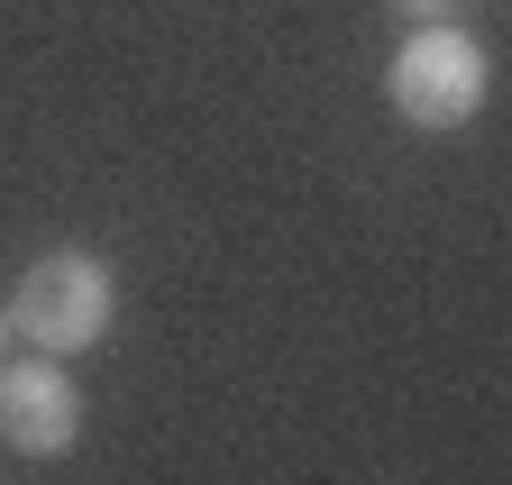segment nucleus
<instances>
[{
    "instance_id": "1",
    "label": "nucleus",
    "mask_w": 512,
    "mask_h": 485,
    "mask_svg": "<svg viewBox=\"0 0 512 485\" xmlns=\"http://www.w3.org/2000/svg\"><path fill=\"white\" fill-rule=\"evenodd\" d=\"M110 321H119V275L92 248H46L10 284V330L37 357H83V348L110 339Z\"/></svg>"
},
{
    "instance_id": "2",
    "label": "nucleus",
    "mask_w": 512,
    "mask_h": 485,
    "mask_svg": "<svg viewBox=\"0 0 512 485\" xmlns=\"http://www.w3.org/2000/svg\"><path fill=\"white\" fill-rule=\"evenodd\" d=\"M485 92H494V55H485V37L458 28V19L412 28V37L394 46V65H384V101H394L412 129H430V138L467 129V119L485 110Z\"/></svg>"
},
{
    "instance_id": "3",
    "label": "nucleus",
    "mask_w": 512,
    "mask_h": 485,
    "mask_svg": "<svg viewBox=\"0 0 512 485\" xmlns=\"http://www.w3.org/2000/svg\"><path fill=\"white\" fill-rule=\"evenodd\" d=\"M83 385L55 357H0V449L19 458H64L83 440Z\"/></svg>"
},
{
    "instance_id": "4",
    "label": "nucleus",
    "mask_w": 512,
    "mask_h": 485,
    "mask_svg": "<svg viewBox=\"0 0 512 485\" xmlns=\"http://www.w3.org/2000/svg\"><path fill=\"white\" fill-rule=\"evenodd\" d=\"M394 10H403L412 28H439V19H458V0H394Z\"/></svg>"
},
{
    "instance_id": "5",
    "label": "nucleus",
    "mask_w": 512,
    "mask_h": 485,
    "mask_svg": "<svg viewBox=\"0 0 512 485\" xmlns=\"http://www.w3.org/2000/svg\"><path fill=\"white\" fill-rule=\"evenodd\" d=\"M19 348V330H10V302H0V357H10Z\"/></svg>"
}]
</instances>
